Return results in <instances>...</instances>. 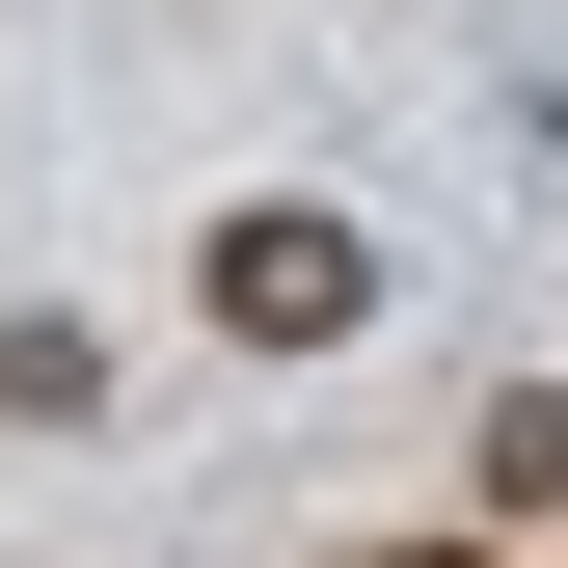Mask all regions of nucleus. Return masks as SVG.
Here are the masks:
<instances>
[{"mask_svg": "<svg viewBox=\"0 0 568 568\" xmlns=\"http://www.w3.org/2000/svg\"><path fill=\"white\" fill-rule=\"evenodd\" d=\"M190 298H217L244 352H352V325H379V244H352V217H298V190H244Z\"/></svg>", "mask_w": 568, "mask_h": 568, "instance_id": "obj_1", "label": "nucleus"}, {"mask_svg": "<svg viewBox=\"0 0 568 568\" xmlns=\"http://www.w3.org/2000/svg\"><path fill=\"white\" fill-rule=\"evenodd\" d=\"M460 487H487V515H568V406L515 379V406H487V460H460Z\"/></svg>", "mask_w": 568, "mask_h": 568, "instance_id": "obj_2", "label": "nucleus"}]
</instances>
